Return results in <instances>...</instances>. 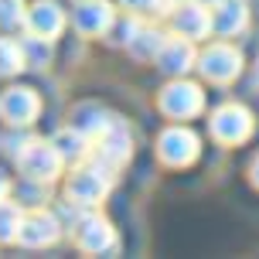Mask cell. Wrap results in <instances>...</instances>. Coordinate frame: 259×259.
<instances>
[{
	"mask_svg": "<svg viewBox=\"0 0 259 259\" xmlns=\"http://www.w3.org/2000/svg\"><path fill=\"white\" fill-rule=\"evenodd\" d=\"M62 164L65 157L58 154L55 143H41V140H27L24 150L17 154V167L24 174L27 181H38V184H48L62 174Z\"/></svg>",
	"mask_w": 259,
	"mask_h": 259,
	"instance_id": "obj_1",
	"label": "cell"
},
{
	"mask_svg": "<svg viewBox=\"0 0 259 259\" xmlns=\"http://www.w3.org/2000/svg\"><path fill=\"white\" fill-rule=\"evenodd\" d=\"M109 188H113V170H106L103 164L82 167L68 178V201L72 205H96L109 194Z\"/></svg>",
	"mask_w": 259,
	"mask_h": 259,
	"instance_id": "obj_2",
	"label": "cell"
},
{
	"mask_svg": "<svg viewBox=\"0 0 259 259\" xmlns=\"http://www.w3.org/2000/svg\"><path fill=\"white\" fill-rule=\"evenodd\" d=\"M130 154H133V143H130L126 126H123L119 119H113V123L99 133V143L92 147V157H96V164H103L106 170H119L130 160Z\"/></svg>",
	"mask_w": 259,
	"mask_h": 259,
	"instance_id": "obj_3",
	"label": "cell"
},
{
	"mask_svg": "<svg viewBox=\"0 0 259 259\" xmlns=\"http://www.w3.org/2000/svg\"><path fill=\"white\" fill-rule=\"evenodd\" d=\"M198 68H201V75H205L208 82H229V78L239 75L242 55L235 52L232 45L219 41V45H208L205 48V55L198 58Z\"/></svg>",
	"mask_w": 259,
	"mask_h": 259,
	"instance_id": "obj_4",
	"label": "cell"
},
{
	"mask_svg": "<svg viewBox=\"0 0 259 259\" xmlns=\"http://www.w3.org/2000/svg\"><path fill=\"white\" fill-rule=\"evenodd\" d=\"M249 133H252V116L239 103L222 106L219 113L211 116V137L222 143H242Z\"/></svg>",
	"mask_w": 259,
	"mask_h": 259,
	"instance_id": "obj_5",
	"label": "cell"
},
{
	"mask_svg": "<svg viewBox=\"0 0 259 259\" xmlns=\"http://www.w3.org/2000/svg\"><path fill=\"white\" fill-rule=\"evenodd\" d=\"M157 154L167 160L170 167H184L198 157V137L188 126H170L160 140H157Z\"/></svg>",
	"mask_w": 259,
	"mask_h": 259,
	"instance_id": "obj_6",
	"label": "cell"
},
{
	"mask_svg": "<svg viewBox=\"0 0 259 259\" xmlns=\"http://www.w3.org/2000/svg\"><path fill=\"white\" fill-rule=\"evenodd\" d=\"M174 31L181 38H191V41H201L211 34V11L198 0H184L174 7Z\"/></svg>",
	"mask_w": 259,
	"mask_h": 259,
	"instance_id": "obj_7",
	"label": "cell"
},
{
	"mask_svg": "<svg viewBox=\"0 0 259 259\" xmlns=\"http://www.w3.org/2000/svg\"><path fill=\"white\" fill-rule=\"evenodd\" d=\"M201 106H205V96L198 85L191 82H178V85H167V89L160 92V109L167 113V116H178V119H188L194 113H201Z\"/></svg>",
	"mask_w": 259,
	"mask_h": 259,
	"instance_id": "obj_8",
	"label": "cell"
},
{
	"mask_svg": "<svg viewBox=\"0 0 259 259\" xmlns=\"http://www.w3.org/2000/svg\"><path fill=\"white\" fill-rule=\"evenodd\" d=\"M38 96L31 89H7L4 96H0V116L7 119L11 126H27V123H34V116H38Z\"/></svg>",
	"mask_w": 259,
	"mask_h": 259,
	"instance_id": "obj_9",
	"label": "cell"
},
{
	"mask_svg": "<svg viewBox=\"0 0 259 259\" xmlns=\"http://www.w3.org/2000/svg\"><path fill=\"white\" fill-rule=\"evenodd\" d=\"M58 239V219L52 211H31L21 219V229H17V242L24 246H52Z\"/></svg>",
	"mask_w": 259,
	"mask_h": 259,
	"instance_id": "obj_10",
	"label": "cell"
},
{
	"mask_svg": "<svg viewBox=\"0 0 259 259\" xmlns=\"http://www.w3.org/2000/svg\"><path fill=\"white\" fill-rule=\"evenodd\" d=\"M157 65L167 72V75H184L191 65H198V55H194V45L191 38H167L160 45V52H157Z\"/></svg>",
	"mask_w": 259,
	"mask_h": 259,
	"instance_id": "obj_11",
	"label": "cell"
},
{
	"mask_svg": "<svg viewBox=\"0 0 259 259\" xmlns=\"http://www.w3.org/2000/svg\"><path fill=\"white\" fill-rule=\"evenodd\" d=\"M72 21H75V27L82 31V34H106L109 27H113V21H116V14H113V7L109 4H103V0H82L75 7V14H72Z\"/></svg>",
	"mask_w": 259,
	"mask_h": 259,
	"instance_id": "obj_12",
	"label": "cell"
},
{
	"mask_svg": "<svg viewBox=\"0 0 259 259\" xmlns=\"http://www.w3.org/2000/svg\"><path fill=\"white\" fill-rule=\"evenodd\" d=\"M75 239L85 252H113V249H116V232H113L109 222H103V219H82Z\"/></svg>",
	"mask_w": 259,
	"mask_h": 259,
	"instance_id": "obj_13",
	"label": "cell"
},
{
	"mask_svg": "<svg viewBox=\"0 0 259 259\" xmlns=\"http://www.w3.org/2000/svg\"><path fill=\"white\" fill-rule=\"evenodd\" d=\"M27 27H31V34H38V38H58V31L65 27V14L55 7L52 0H38L31 11L24 14Z\"/></svg>",
	"mask_w": 259,
	"mask_h": 259,
	"instance_id": "obj_14",
	"label": "cell"
},
{
	"mask_svg": "<svg viewBox=\"0 0 259 259\" xmlns=\"http://www.w3.org/2000/svg\"><path fill=\"white\" fill-rule=\"evenodd\" d=\"M249 14H246V4L242 0H219L215 11H211V31L222 34V38H232L246 27Z\"/></svg>",
	"mask_w": 259,
	"mask_h": 259,
	"instance_id": "obj_15",
	"label": "cell"
},
{
	"mask_svg": "<svg viewBox=\"0 0 259 259\" xmlns=\"http://www.w3.org/2000/svg\"><path fill=\"white\" fill-rule=\"evenodd\" d=\"M164 41H167V38H164L157 27H143V24H137V38H130V41H126V48L137 55V58H150V55L157 58V52H160V45H164Z\"/></svg>",
	"mask_w": 259,
	"mask_h": 259,
	"instance_id": "obj_16",
	"label": "cell"
},
{
	"mask_svg": "<svg viewBox=\"0 0 259 259\" xmlns=\"http://www.w3.org/2000/svg\"><path fill=\"white\" fill-rule=\"evenodd\" d=\"M24 65V45H17L14 38H0V75H14Z\"/></svg>",
	"mask_w": 259,
	"mask_h": 259,
	"instance_id": "obj_17",
	"label": "cell"
},
{
	"mask_svg": "<svg viewBox=\"0 0 259 259\" xmlns=\"http://www.w3.org/2000/svg\"><path fill=\"white\" fill-rule=\"evenodd\" d=\"M21 208L7 201V198H0V242H14L17 239V229H21Z\"/></svg>",
	"mask_w": 259,
	"mask_h": 259,
	"instance_id": "obj_18",
	"label": "cell"
},
{
	"mask_svg": "<svg viewBox=\"0 0 259 259\" xmlns=\"http://www.w3.org/2000/svg\"><path fill=\"white\" fill-rule=\"evenodd\" d=\"M123 7L133 14H170L174 0H123Z\"/></svg>",
	"mask_w": 259,
	"mask_h": 259,
	"instance_id": "obj_19",
	"label": "cell"
},
{
	"mask_svg": "<svg viewBox=\"0 0 259 259\" xmlns=\"http://www.w3.org/2000/svg\"><path fill=\"white\" fill-rule=\"evenodd\" d=\"M24 21V4L21 0H0V24H21Z\"/></svg>",
	"mask_w": 259,
	"mask_h": 259,
	"instance_id": "obj_20",
	"label": "cell"
},
{
	"mask_svg": "<svg viewBox=\"0 0 259 259\" xmlns=\"http://www.w3.org/2000/svg\"><path fill=\"white\" fill-rule=\"evenodd\" d=\"M7 191H11V181H7L4 170H0V198H7Z\"/></svg>",
	"mask_w": 259,
	"mask_h": 259,
	"instance_id": "obj_21",
	"label": "cell"
},
{
	"mask_svg": "<svg viewBox=\"0 0 259 259\" xmlns=\"http://www.w3.org/2000/svg\"><path fill=\"white\" fill-rule=\"evenodd\" d=\"M252 181L259 184V157H256V160H252Z\"/></svg>",
	"mask_w": 259,
	"mask_h": 259,
	"instance_id": "obj_22",
	"label": "cell"
},
{
	"mask_svg": "<svg viewBox=\"0 0 259 259\" xmlns=\"http://www.w3.org/2000/svg\"><path fill=\"white\" fill-rule=\"evenodd\" d=\"M256 82H259V68H256Z\"/></svg>",
	"mask_w": 259,
	"mask_h": 259,
	"instance_id": "obj_23",
	"label": "cell"
}]
</instances>
